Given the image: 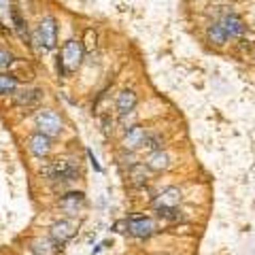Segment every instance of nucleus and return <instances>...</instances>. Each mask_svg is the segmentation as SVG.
Instances as JSON below:
<instances>
[{
    "label": "nucleus",
    "instance_id": "22",
    "mask_svg": "<svg viewBox=\"0 0 255 255\" xmlns=\"http://www.w3.org/2000/svg\"><path fill=\"white\" fill-rule=\"evenodd\" d=\"M155 213H157V217H162L166 221H181L183 219L179 206H174V209H155Z\"/></svg>",
    "mask_w": 255,
    "mask_h": 255
},
{
    "label": "nucleus",
    "instance_id": "19",
    "mask_svg": "<svg viewBox=\"0 0 255 255\" xmlns=\"http://www.w3.org/2000/svg\"><path fill=\"white\" fill-rule=\"evenodd\" d=\"M145 151H159V149H164V136L162 134H149L147 140H145V147H142Z\"/></svg>",
    "mask_w": 255,
    "mask_h": 255
},
{
    "label": "nucleus",
    "instance_id": "14",
    "mask_svg": "<svg viewBox=\"0 0 255 255\" xmlns=\"http://www.w3.org/2000/svg\"><path fill=\"white\" fill-rule=\"evenodd\" d=\"M170 155L166 153L164 149H159V151H151V153L147 155L145 159V166L151 170V172H162V170H168L170 168Z\"/></svg>",
    "mask_w": 255,
    "mask_h": 255
},
{
    "label": "nucleus",
    "instance_id": "4",
    "mask_svg": "<svg viewBox=\"0 0 255 255\" xmlns=\"http://www.w3.org/2000/svg\"><path fill=\"white\" fill-rule=\"evenodd\" d=\"M34 126L38 132L47 134V136H60V134L64 132V128H66V124H64L62 115L58 113V111L53 109H38L36 115H34Z\"/></svg>",
    "mask_w": 255,
    "mask_h": 255
},
{
    "label": "nucleus",
    "instance_id": "3",
    "mask_svg": "<svg viewBox=\"0 0 255 255\" xmlns=\"http://www.w3.org/2000/svg\"><path fill=\"white\" fill-rule=\"evenodd\" d=\"M41 174L51 183H70L79 177V159H55L49 166H45Z\"/></svg>",
    "mask_w": 255,
    "mask_h": 255
},
{
    "label": "nucleus",
    "instance_id": "2",
    "mask_svg": "<svg viewBox=\"0 0 255 255\" xmlns=\"http://www.w3.org/2000/svg\"><path fill=\"white\" fill-rule=\"evenodd\" d=\"M32 45H36L38 51H53L58 47V19L53 15H43L38 19L34 32H32Z\"/></svg>",
    "mask_w": 255,
    "mask_h": 255
},
{
    "label": "nucleus",
    "instance_id": "10",
    "mask_svg": "<svg viewBox=\"0 0 255 255\" xmlns=\"http://www.w3.org/2000/svg\"><path fill=\"white\" fill-rule=\"evenodd\" d=\"M217 21L223 26V30L228 32V36H230V38H238V36H243L245 32H247L245 21H243L241 17H238L236 13H232V11L221 13V17H219Z\"/></svg>",
    "mask_w": 255,
    "mask_h": 255
},
{
    "label": "nucleus",
    "instance_id": "24",
    "mask_svg": "<svg viewBox=\"0 0 255 255\" xmlns=\"http://www.w3.org/2000/svg\"><path fill=\"white\" fill-rule=\"evenodd\" d=\"M113 232H128V219H124V221H117L115 226H113Z\"/></svg>",
    "mask_w": 255,
    "mask_h": 255
},
{
    "label": "nucleus",
    "instance_id": "11",
    "mask_svg": "<svg viewBox=\"0 0 255 255\" xmlns=\"http://www.w3.org/2000/svg\"><path fill=\"white\" fill-rule=\"evenodd\" d=\"M183 200V194L179 187H166L162 189V194H157L153 198V209H174Z\"/></svg>",
    "mask_w": 255,
    "mask_h": 255
},
{
    "label": "nucleus",
    "instance_id": "17",
    "mask_svg": "<svg viewBox=\"0 0 255 255\" xmlns=\"http://www.w3.org/2000/svg\"><path fill=\"white\" fill-rule=\"evenodd\" d=\"M149 179V168L145 164H134L130 168V181L134 187H145Z\"/></svg>",
    "mask_w": 255,
    "mask_h": 255
},
{
    "label": "nucleus",
    "instance_id": "8",
    "mask_svg": "<svg viewBox=\"0 0 255 255\" xmlns=\"http://www.w3.org/2000/svg\"><path fill=\"white\" fill-rule=\"evenodd\" d=\"M73 236H75V226H73L70 221L60 219V221L51 223V228H49V238L53 241V245H55V247L66 245Z\"/></svg>",
    "mask_w": 255,
    "mask_h": 255
},
{
    "label": "nucleus",
    "instance_id": "7",
    "mask_svg": "<svg viewBox=\"0 0 255 255\" xmlns=\"http://www.w3.org/2000/svg\"><path fill=\"white\" fill-rule=\"evenodd\" d=\"M147 136H149L147 128H142V126H132L130 130H126V134H124V138H122V149H124V151H138V149L145 147Z\"/></svg>",
    "mask_w": 255,
    "mask_h": 255
},
{
    "label": "nucleus",
    "instance_id": "12",
    "mask_svg": "<svg viewBox=\"0 0 255 255\" xmlns=\"http://www.w3.org/2000/svg\"><path fill=\"white\" fill-rule=\"evenodd\" d=\"M138 105V96L134 90H122L115 98V111L117 115H126V113H132Z\"/></svg>",
    "mask_w": 255,
    "mask_h": 255
},
{
    "label": "nucleus",
    "instance_id": "15",
    "mask_svg": "<svg viewBox=\"0 0 255 255\" xmlns=\"http://www.w3.org/2000/svg\"><path fill=\"white\" fill-rule=\"evenodd\" d=\"M11 26H13V30H15V34H17L23 43L32 45V32H30L28 21L23 19V15H21V11L17 9V6L13 9V15H11Z\"/></svg>",
    "mask_w": 255,
    "mask_h": 255
},
{
    "label": "nucleus",
    "instance_id": "18",
    "mask_svg": "<svg viewBox=\"0 0 255 255\" xmlns=\"http://www.w3.org/2000/svg\"><path fill=\"white\" fill-rule=\"evenodd\" d=\"M17 77L11 73H0V96H13L17 92Z\"/></svg>",
    "mask_w": 255,
    "mask_h": 255
},
{
    "label": "nucleus",
    "instance_id": "21",
    "mask_svg": "<svg viewBox=\"0 0 255 255\" xmlns=\"http://www.w3.org/2000/svg\"><path fill=\"white\" fill-rule=\"evenodd\" d=\"M13 0H0V21L2 23H11V15H13Z\"/></svg>",
    "mask_w": 255,
    "mask_h": 255
},
{
    "label": "nucleus",
    "instance_id": "5",
    "mask_svg": "<svg viewBox=\"0 0 255 255\" xmlns=\"http://www.w3.org/2000/svg\"><path fill=\"white\" fill-rule=\"evenodd\" d=\"M43 98H45V92L41 87H23V90H17L13 94V105L21 111H32L41 107Z\"/></svg>",
    "mask_w": 255,
    "mask_h": 255
},
{
    "label": "nucleus",
    "instance_id": "25",
    "mask_svg": "<svg viewBox=\"0 0 255 255\" xmlns=\"http://www.w3.org/2000/svg\"><path fill=\"white\" fill-rule=\"evenodd\" d=\"M87 155H90V162H92V166H94V170H96V172H100L102 168H100L98 159H96V157H94V153H92V151H90V149H87Z\"/></svg>",
    "mask_w": 255,
    "mask_h": 255
},
{
    "label": "nucleus",
    "instance_id": "9",
    "mask_svg": "<svg viewBox=\"0 0 255 255\" xmlns=\"http://www.w3.org/2000/svg\"><path fill=\"white\" fill-rule=\"evenodd\" d=\"M28 149H30V153L38 157V159H43L51 153V136H47V134L43 132H34V134H30V138H28Z\"/></svg>",
    "mask_w": 255,
    "mask_h": 255
},
{
    "label": "nucleus",
    "instance_id": "1",
    "mask_svg": "<svg viewBox=\"0 0 255 255\" xmlns=\"http://www.w3.org/2000/svg\"><path fill=\"white\" fill-rule=\"evenodd\" d=\"M83 60H85V45H83V41H79V38H68V41L60 47L58 62H55L58 75L64 77V75L77 73V70L83 66Z\"/></svg>",
    "mask_w": 255,
    "mask_h": 255
},
{
    "label": "nucleus",
    "instance_id": "16",
    "mask_svg": "<svg viewBox=\"0 0 255 255\" xmlns=\"http://www.w3.org/2000/svg\"><path fill=\"white\" fill-rule=\"evenodd\" d=\"M228 32L223 30V26L219 21H213L209 28H206V41H209L211 45H215V47H223L228 43Z\"/></svg>",
    "mask_w": 255,
    "mask_h": 255
},
{
    "label": "nucleus",
    "instance_id": "13",
    "mask_svg": "<svg viewBox=\"0 0 255 255\" xmlns=\"http://www.w3.org/2000/svg\"><path fill=\"white\" fill-rule=\"evenodd\" d=\"M60 209L66 213V215H77L79 209L85 204V194L83 191H68V194H64L60 198Z\"/></svg>",
    "mask_w": 255,
    "mask_h": 255
},
{
    "label": "nucleus",
    "instance_id": "23",
    "mask_svg": "<svg viewBox=\"0 0 255 255\" xmlns=\"http://www.w3.org/2000/svg\"><path fill=\"white\" fill-rule=\"evenodd\" d=\"M13 62H15V55L11 51L0 49V70H6L9 66H13Z\"/></svg>",
    "mask_w": 255,
    "mask_h": 255
},
{
    "label": "nucleus",
    "instance_id": "20",
    "mask_svg": "<svg viewBox=\"0 0 255 255\" xmlns=\"http://www.w3.org/2000/svg\"><path fill=\"white\" fill-rule=\"evenodd\" d=\"M51 245H53V241H41V238H38V241L32 243L30 249H32V253H34V255H49L53 251Z\"/></svg>",
    "mask_w": 255,
    "mask_h": 255
},
{
    "label": "nucleus",
    "instance_id": "6",
    "mask_svg": "<svg viewBox=\"0 0 255 255\" xmlns=\"http://www.w3.org/2000/svg\"><path fill=\"white\" fill-rule=\"evenodd\" d=\"M155 221L151 217H145V215H136V217H130L128 219V234L134 236V238H140V241H145V238L153 236L155 234Z\"/></svg>",
    "mask_w": 255,
    "mask_h": 255
}]
</instances>
